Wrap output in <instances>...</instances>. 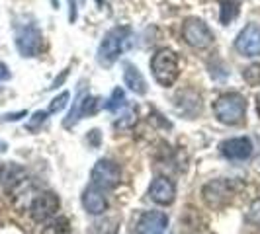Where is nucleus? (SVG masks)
<instances>
[{"label":"nucleus","mask_w":260,"mask_h":234,"mask_svg":"<svg viewBox=\"0 0 260 234\" xmlns=\"http://www.w3.org/2000/svg\"><path fill=\"white\" fill-rule=\"evenodd\" d=\"M235 193H237V187L233 180H213L206 183L202 189L204 201L211 209H223L225 205H229L233 201Z\"/></svg>","instance_id":"nucleus-4"},{"label":"nucleus","mask_w":260,"mask_h":234,"mask_svg":"<svg viewBox=\"0 0 260 234\" xmlns=\"http://www.w3.org/2000/svg\"><path fill=\"white\" fill-rule=\"evenodd\" d=\"M117 224H119L117 219H104L94 224V234H116Z\"/></svg>","instance_id":"nucleus-19"},{"label":"nucleus","mask_w":260,"mask_h":234,"mask_svg":"<svg viewBox=\"0 0 260 234\" xmlns=\"http://www.w3.org/2000/svg\"><path fill=\"white\" fill-rule=\"evenodd\" d=\"M0 174H2V170H0Z\"/></svg>","instance_id":"nucleus-31"},{"label":"nucleus","mask_w":260,"mask_h":234,"mask_svg":"<svg viewBox=\"0 0 260 234\" xmlns=\"http://www.w3.org/2000/svg\"><path fill=\"white\" fill-rule=\"evenodd\" d=\"M92 185L98 189H116L121 182V170L114 160H98L92 168Z\"/></svg>","instance_id":"nucleus-6"},{"label":"nucleus","mask_w":260,"mask_h":234,"mask_svg":"<svg viewBox=\"0 0 260 234\" xmlns=\"http://www.w3.org/2000/svg\"><path fill=\"white\" fill-rule=\"evenodd\" d=\"M16 47L22 57H36L43 49V33L38 26L27 24L16 31Z\"/></svg>","instance_id":"nucleus-7"},{"label":"nucleus","mask_w":260,"mask_h":234,"mask_svg":"<svg viewBox=\"0 0 260 234\" xmlns=\"http://www.w3.org/2000/svg\"><path fill=\"white\" fill-rule=\"evenodd\" d=\"M135 121H137V113L133 111V109H127L123 115L117 119L116 123H114V127H116L117 131H123V129H129V127H133L135 125Z\"/></svg>","instance_id":"nucleus-21"},{"label":"nucleus","mask_w":260,"mask_h":234,"mask_svg":"<svg viewBox=\"0 0 260 234\" xmlns=\"http://www.w3.org/2000/svg\"><path fill=\"white\" fill-rule=\"evenodd\" d=\"M41 234H71V224L65 217H59V219H53L51 222H47L43 226Z\"/></svg>","instance_id":"nucleus-17"},{"label":"nucleus","mask_w":260,"mask_h":234,"mask_svg":"<svg viewBox=\"0 0 260 234\" xmlns=\"http://www.w3.org/2000/svg\"><path fill=\"white\" fill-rule=\"evenodd\" d=\"M235 49L243 57H260V26L248 24L235 39Z\"/></svg>","instance_id":"nucleus-9"},{"label":"nucleus","mask_w":260,"mask_h":234,"mask_svg":"<svg viewBox=\"0 0 260 234\" xmlns=\"http://www.w3.org/2000/svg\"><path fill=\"white\" fill-rule=\"evenodd\" d=\"M67 74H69V72H67V70H63V74H61V76L57 78L55 82H53V86H51V88H57L59 84H63V80H65V78H67Z\"/></svg>","instance_id":"nucleus-28"},{"label":"nucleus","mask_w":260,"mask_h":234,"mask_svg":"<svg viewBox=\"0 0 260 234\" xmlns=\"http://www.w3.org/2000/svg\"><path fill=\"white\" fill-rule=\"evenodd\" d=\"M125 105V92L121 90V88H114L112 92V96L108 98V102H106V109H110V111H117L119 107H123Z\"/></svg>","instance_id":"nucleus-18"},{"label":"nucleus","mask_w":260,"mask_h":234,"mask_svg":"<svg viewBox=\"0 0 260 234\" xmlns=\"http://www.w3.org/2000/svg\"><path fill=\"white\" fill-rule=\"evenodd\" d=\"M100 98H94L90 94H86V92H80L77 96V100H75V104H73V109L69 111V115L65 119V127H73V125H77L78 121L82 119V117L86 115H94L98 109H100Z\"/></svg>","instance_id":"nucleus-8"},{"label":"nucleus","mask_w":260,"mask_h":234,"mask_svg":"<svg viewBox=\"0 0 260 234\" xmlns=\"http://www.w3.org/2000/svg\"><path fill=\"white\" fill-rule=\"evenodd\" d=\"M219 22H221L223 26H227V24H231L235 18L239 16V8H241V4L237 2V0H219Z\"/></svg>","instance_id":"nucleus-16"},{"label":"nucleus","mask_w":260,"mask_h":234,"mask_svg":"<svg viewBox=\"0 0 260 234\" xmlns=\"http://www.w3.org/2000/svg\"><path fill=\"white\" fill-rule=\"evenodd\" d=\"M149 197L158 205H170L176 197V187L169 178H155L149 185Z\"/></svg>","instance_id":"nucleus-13"},{"label":"nucleus","mask_w":260,"mask_h":234,"mask_svg":"<svg viewBox=\"0 0 260 234\" xmlns=\"http://www.w3.org/2000/svg\"><path fill=\"white\" fill-rule=\"evenodd\" d=\"M131 35V27L127 26H116L112 27L108 33L104 35V39L100 41L98 47V63L102 66H112L119 59V55L125 49V43Z\"/></svg>","instance_id":"nucleus-2"},{"label":"nucleus","mask_w":260,"mask_h":234,"mask_svg":"<svg viewBox=\"0 0 260 234\" xmlns=\"http://www.w3.org/2000/svg\"><path fill=\"white\" fill-rule=\"evenodd\" d=\"M27 115L26 111H18V113H8V115H2V121H16V119H20V117Z\"/></svg>","instance_id":"nucleus-27"},{"label":"nucleus","mask_w":260,"mask_h":234,"mask_svg":"<svg viewBox=\"0 0 260 234\" xmlns=\"http://www.w3.org/2000/svg\"><path fill=\"white\" fill-rule=\"evenodd\" d=\"M213 113L223 125H239L247 113V100L239 92L223 94L213 104Z\"/></svg>","instance_id":"nucleus-1"},{"label":"nucleus","mask_w":260,"mask_h":234,"mask_svg":"<svg viewBox=\"0 0 260 234\" xmlns=\"http://www.w3.org/2000/svg\"><path fill=\"white\" fill-rule=\"evenodd\" d=\"M59 197L51 191H43V193H38L34 197L31 205H29V211H31V217L38 222L47 221L51 219L53 215L59 211Z\"/></svg>","instance_id":"nucleus-10"},{"label":"nucleus","mask_w":260,"mask_h":234,"mask_svg":"<svg viewBox=\"0 0 260 234\" xmlns=\"http://www.w3.org/2000/svg\"><path fill=\"white\" fill-rule=\"evenodd\" d=\"M123 82L137 96H145L147 94V80L143 78L141 70L133 63H123Z\"/></svg>","instance_id":"nucleus-15"},{"label":"nucleus","mask_w":260,"mask_h":234,"mask_svg":"<svg viewBox=\"0 0 260 234\" xmlns=\"http://www.w3.org/2000/svg\"><path fill=\"white\" fill-rule=\"evenodd\" d=\"M10 68L4 65V63H0V80H10Z\"/></svg>","instance_id":"nucleus-26"},{"label":"nucleus","mask_w":260,"mask_h":234,"mask_svg":"<svg viewBox=\"0 0 260 234\" xmlns=\"http://www.w3.org/2000/svg\"><path fill=\"white\" fill-rule=\"evenodd\" d=\"M78 16V8H77V0H69V22L75 24Z\"/></svg>","instance_id":"nucleus-25"},{"label":"nucleus","mask_w":260,"mask_h":234,"mask_svg":"<svg viewBox=\"0 0 260 234\" xmlns=\"http://www.w3.org/2000/svg\"><path fill=\"white\" fill-rule=\"evenodd\" d=\"M219 150L229 160H247L252 154V143L248 137H235L219 144Z\"/></svg>","instance_id":"nucleus-12"},{"label":"nucleus","mask_w":260,"mask_h":234,"mask_svg":"<svg viewBox=\"0 0 260 234\" xmlns=\"http://www.w3.org/2000/svg\"><path fill=\"white\" fill-rule=\"evenodd\" d=\"M243 78L248 86H260V65H248L243 70Z\"/></svg>","instance_id":"nucleus-20"},{"label":"nucleus","mask_w":260,"mask_h":234,"mask_svg":"<svg viewBox=\"0 0 260 234\" xmlns=\"http://www.w3.org/2000/svg\"><path fill=\"white\" fill-rule=\"evenodd\" d=\"M69 98H71V94L69 92H61L57 98H53L51 104H49V113H55V111H61L67 104H69Z\"/></svg>","instance_id":"nucleus-22"},{"label":"nucleus","mask_w":260,"mask_h":234,"mask_svg":"<svg viewBox=\"0 0 260 234\" xmlns=\"http://www.w3.org/2000/svg\"><path fill=\"white\" fill-rule=\"evenodd\" d=\"M96 2H98V4H100V6H102V4H104V0H96Z\"/></svg>","instance_id":"nucleus-30"},{"label":"nucleus","mask_w":260,"mask_h":234,"mask_svg":"<svg viewBox=\"0 0 260 234\" xmlns=\"http://www.w3.org/2000/svg\"><path fill=\"white\" fill-rule=\"evenodd\" d=\"M182 39L194 49H206L213 43V31L200 18H188L182 24Z\"/></svg>","instance_id":"nucleus-5"},{"label":"nucleus","mask_w":260,"mask_h":234,"mask_svg":"<svg viewBox=\"0 0 260 234\" xmlns=\"http://www.w3.org/2000/svg\"><path fill=\"white\" fill-rule=\"evenodd\" d=\"M82 207L86 209V213H90V215H102L108 209V201H106L102 189H98L94 185L88 187V189H84V193H82Z\"/></svg>","instance_id":"nucleus-14"},{"label":"nucleus","mask_w":260,"mask_h":234,"mask_svg":"<svg viewBox=\"0 0 260 234\" xmlns=\"http://www.w3.org/2000/svg\"><path fill=\"white\" fill-rule=\"evenodd\" d=\"M6 148H8V144L4 143V141H0V154H2V152H6Z\"/></svg>","instance_id":"nucleus-29"},{"label":"nucleus","mask_w":260,"mask_h":234,"mask_svg":"<svg viewBox=\"0 0 260 234\" xmlns=\"http://www.w3.org/2000/svg\"><path fill=\"white\" fill-rule=\"evenodd\" d=\"M169 226V217L162 211H145L135 224V234H162Z\"/></svg>","instance_id":"nucleus-11"},{"label":"nucleus","mask_w":260,"mask_h":234,"mask_svg":"<svg viewBox=\"0 0 260 234\" xmlns=\"http://www.w3.org/2000/svg\"><path fill=\"white\" fill-rule=\"evenodd\" d=\"M151 70L153 76L160 86H172L180 74V63L178 55L170 49H158L151 59Z\"/></svg>","instance_id":"nucleus-3"},{"label":"nucleus","mask_w":260,"mask_h":234,"mask_svg":"<svg viewBox=\"0 0 260 234\" xmlns=\"http://www.w3.org/2000/svg\"><path fill=\"white\" fill-rule=\"evenodd\" d=\"M248 221L260 224V201H254V203H252V207L248 211Z\"/></svg>","instance_id":"nucleus-24"},{"label":"nucleus","mask_w":260,"mask_h":234,"mask_svg":"<svg viewBox=\"0 0 260 234\" xmlns=\"http://www.w3.org/2000/svg\"><path fill=\"white\" fill-rule=\"evenodd\" d=\"M47 113H49V111H36V113H34V117L29 119V123H27L26 127L29 131H38L39 125H41V123H45V119H47Z\"/></svg>","instance_id":"nucleus-23"}]
</instances>
